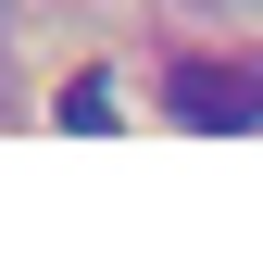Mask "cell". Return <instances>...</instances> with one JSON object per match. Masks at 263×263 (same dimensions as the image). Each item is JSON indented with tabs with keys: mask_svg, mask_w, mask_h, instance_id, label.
I'll use <instances>...</instances> for the list:
<instances>
[{
	"mask_svg": "<svg viewBox=\"0 0 263 263\" xmlns=\"http://www.w3.org/2000/svg\"><path fill=\"white\" fill-rule=\"evenodd\" d=\"M63 125H76V138H101V125H113V88H101V76H76V88H63Z\"/></svg>",
	"mask_w": 263,
	"mask_h": 263,
	"instance_id": "7a4b0ae2",
	"label": "cell"
},
{
	"mask_svg": "<svg viewBox=\"0 0 263 263\" xmlns=\"http://www.w3.org/2000/svg\"><path fill=\"white\" fill-rule=\"evenodd\" d=\"M163 113L201 138H238V125H263V63H213V50L163 63Z\"/></svg>",
	"mask_w": 263,
	"mask_h": 263,
	"instance_id": "6da1fadb",
	"label": "cell"
}]
</instances>
